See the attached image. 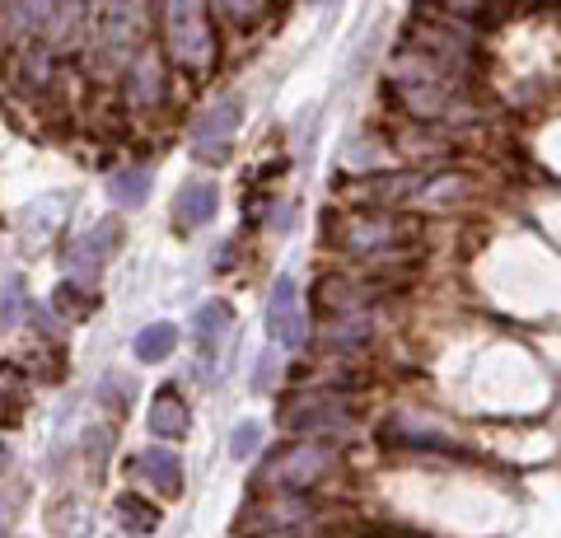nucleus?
Wrapping results in <instances>:
<instances>
[{"instance_id": "nucleus-1", "label": "nucleus", "mask_w": 561, "mask_h": 538, "mask_svg": "<svg viewBox=\"0 0 561 538\" xmlns=\"http://www.w3.org/2000/svg\"><path fill=\"white\" fill-rule=\"evenodd\" d=\"M164 51L187 76H206L216 66V28H210L206 0H160Z\"/></svg>"}, {"instance_id": "nucleus-2", "label": "nucleus", "mask_w": 561, "mask_h": 538, "mask_svg": "<svg viewBox=\"0 0 561 538\" xmlns=\"http://www.w3.org/2000/svg\"><path fill=\"white\" fill-rule=\"evenodd\" d=\"M332 473V449L323 445H286L262 463V488H276V492H305L313 488L319 478Z\"/></svg>"}, {"instance_id": "nucleus-3", "label": "nucleus", "mask_w": 561, "mask_h": 538, "mask_svg": "<svg viewBox=\"0 0 561 538\" xmlns=\"http://www.w3.org/2000/svg\"><path fill=\"white\" fill-rule=\"evenodd\" d=\"M276 422L286 431H342L351 422V403L332 389H300V393H286L276 408Z\"/></svg>"}, {"instance_id": "nucleus-4", "label": "nucleus", "mask_w": 561, "mask_h": 538, "mask_svg": "<svg viewBox=\"0 0 561 538\" xmlns=\"http://www.w3.org/2000/svg\"><path fill=\"white\" fill-rule=\"evenodd\" d=\"M416 234V220L393 211H365L346 225V249L360 257H398V244Z\"/></svg>"}, {"instance_id": "nucleus-5", "label": "nucleus", "mask_w": 561, "mask_h": 538, "mask_svg": "<svg viewBox=\"0 0 561 538\" xmlns=\"http://www.w3.org/2000/svg\"><path fill=\"white\" fill-rule=\"evenodd\" d=\"M267 333L280 352H295V346L309 342V323H305V309H300V286L290 276H280L267 295Z\"/></svg>"}, {"instance_id": "nucleus-6", "label": "nucleus", "mask_w": 561, "mask_h": 538, "mask_svg": "<svg viewBox=\"0 0 561 538\" xmlns=\"http://www.w3.org/2000/svg\"><path fill=\"white\" fill-rule=\"evenodd\" d=\"M243 123V103L239 99H220L202 123H197V136H192V150L197 160L206 164H230V146H234V131Z\"/></svg>"}, {"instance_id": "nucleus-7", "label": "nucleus", "mask_w": 561, "mask_h": 538, "mask_svg": "<svg viewBox=\"0 0 561 538\" xmlns=\"http://www.w3.org/2000/svg\"><path fill=\"white\" fill-rule=\"evenodd\" d=\"M383 286L375 282H356V276L346 272H328L319 286H313V309L328 319H342V314H365V305L375 300Z\"/></svg>"}, {"instance_id": "nucleus-8", "label": "nucleus", "mask_w": 561, "mask_h": 538, "mask_svg": "<svg viewBox=\"0 0 561 538\" xmlns=\"http://www.w3.org/2000/svg\"><path fill=\"white\" fill-rule=\"evenodd\" d=\"M117 244H122V225L117 220H99L90 234L70 244L66 263H70V272H94V267H103L117 253Z\"/></svg>"}, {"instance_id": "nucleus-9", "label": "nucleus", "mask_w": 561, "mask_h": 538, "mask_svg": "<svg viewBox=\"0 0 561 538\" xmlns=\"http://www.w3.org/2000/svg\"><path fill=\"white\" fill-rule=\"evenodd\" d=\"M216 206H220V193L210 183H187L179 202H173V225L179 230H202V225L216 220Z\"/></svg>"}, {"instance_id": "nucleus-10", "label": "nucleus", "mask_w": 561, "mask_h": 538, "mask_svg": "<svg viewBox=\"0 0 561 538\" xmlns=\"http://www.w3.org/2000/svg\"><path fill=\"white\" fill-rule=\"evenodd\" d=\"M412 187H416L412 173H375V179H360L351 193H356V202L370 206V211H393Z\"/></svg>"}, {"instance_id": "nucleus-11", "label": "nucleus", "mask_w": 561, "mask_h": 538, "mask_svg": "<svg viewBox=\"0 0 561 538\" xmlns=\"http://www.w3.org/2000/svg\"><path fill=\"white\" fill-rule=\"evenodd\" d=\"M150 431L160 440H183L187 431H192V412H187L179 389H160V393H154V403H150Z\"/></svg>"}, {"instance_id": "nucleus-12", "label": "nucleus", "mask_w": 561, "mask_h": 538, "mask_svg": "<svg viewBox=\"0 0 561 538\" xmlns=\"http://www.w3.org/2000/svg\"><path fill=\"white\" fill-rule=\"evenodd\" d=\"M136 473L169 501L183 496V463H179V455H169V449H146V455H136Z\"/></svg>"}, {"instance_id": "nucleus-13", "label": "nucleus", "mask_w": 561, "mask_h": 538, "mask_svg": "<svg viewBox=\"0 0 561 538\" xmlns=\"http://www.w3.org/2000/svg\"><path fill=\"white\" fill-rule=\"evenodd\" d=\"M28 408V385H24V370L0 360V431L20 426V416Z\"/></svg>"}, {"instance_id": "nucleus-14", "label": "nucleus", "mask_w": 561, "mask_h": 538, "mask_svg": "<svg viewBox=\"0 0 561 538\" xmlns=\"http://www.w3.org/2000/svg\"><path fill=\"white\" fill-rule=\"evenodd\" d=\"M150 187H154V169L150 164H127V169H117L108 179V193L122 206H140L150 197Z\"/></svg>"}, {"instance_id": "nucleus-15", "label": "nucleus", "mask_w": 561, "mask_h": 538, "mask_svg": "<svg viewBox=\"0 0 561 538\" xmlns=\"http://www.w3.org/2000/svg\"><path fill=\"white\" fill-rule=\"evenodd\" d=\"M136 360H146V366H160V360L173 356V346H179V328L173 323H150L136 333Z\"/></svg>"}, {"instance_id": "nucleus-16", "label": "nucleus", "mask_w": 561, "mask_h": 538, "mask_svg": "<svg viewBox=\"0 0 561 538\" xmlns=\"http://www.w3.org/2000/svg\"><path fill=\"white\" fill-rule=\"evenodd\" d=\"M234 328V309L225 305V300H210V305H202L197 309V319H192V333L202 337V346H216L225 333Z\"/></svg>"}, {"instance_id": "nucleus-17", "label": "nucleus", "mask_w": 561, "mask_h": 538, "mask_svg": "<svg viewBox=\"0 0 561 538\" xmlns=\"http://www.w3.org/2000/svg\"><path fill=\"white\" fill-rule=\"evenodd\" d=\"M117 519H122V525H127L131 534H154V529H160V511H154L150 501L131 496V492L117 501Z\"/></svg>"}, {"instance_id": "nucleus-18", "label": "nucleus", "mask_w": 561, "mask_h": 538, "mask_svg": "<svg viewBox=\"0 0 561 538\" xmlns=\"http://www.w3.org/2000/svg\"><path fill=\"white\" fill-rule=\"evenodd\" d=\"M131 94L140 103L160 99V57H154V51H140V57H136V66H131Z\"/></svg>"}, {"instance_id": "nucleus-19", "label": "nucleus", "mask_w": 561, "mask_h": 538, "mask_svg": "<svg viewBox=\"0 0 561 538\" xmlns=\"http://www.w3.org/2000/svg\"><path fill=\"white\" fill-rule=\"evenodd\" d=\"M51 300H57V309H66L70 319H90L94 309H99V295H94V290H84V286L76 282V276H70V282H61Z\"/></svg>"}, {"instance_id": "nucleus-20", "label": "nucleus", "mask_w": 561, "mask_h": 538, "mask_svg": "<svg viewBox=\"0 0 561 538\" xmlns=\"http://www.w3.org/2000/svg\"><path fill=\"white\" fill-rule=\"evenodd\" d=\"M206 5H210V10H220L234 28H253L262 14H267V0H206Z\"/></svg>"}, {"instance_id": "nucleus-21", "label": "nucleus", "mask_w": 561, "mask_h": 538, "mask_svg": "<svg viewBox=\"0 0 561 538\" xmlns=\"http://www.w3.org/2000/svg\"><path fill=\"white\" fill-rule=\"evenodd\" d=\"M257 445H262V431H257V422H243L234 436H230V455L243 463V459H253L257 455Z\"/></svg>"}, {"instance_id": "nucleus-22", "label": "nucleus", "mask_w": 561, "mask_h": 538, "mask_svg": "<svg viewBox=\"0 0 561 538\" xmlns=\"http://www.w3.org/2000/svg\"><path fill=\"white\" fill-rule=\"evenodd\" d=\"M435 10L449 14V20H472L478 10H486V0H435Z\"/></svg>"}, {"instance_id": "nucleus-23", "label": "nucleus", "mask_w": 561, "mask_h": 538, "mask_svg": "<svg viewBox=\"0 0 561 538\" xmlns=\"http://www.w3.org/2000/svg\"><path fill=\"white\" fill-rule=\"evenodd\" d=\"M276 370H280V346H272V352L257 360V379H253V385L257 389H272L276 385Z\"/></svg>"}, {"instance_id": "nucleus-24", "label": "nucleus", "mask_w": 561, "mask_h": 538, "mask_svg": "<svg viewBox=\"0 0 561 538\" xmlns=\"http://www.w3.org/2000/svg\"><path fill=\"white\" fill-rule=\"evenodd\" d=\"M14 511H20V492H0V538H5Z\"/></svg>"}, {"instance_id": "nucleus-25", "label": "nucleus", "mask_w": 561, "mask_h": 538, "mask_svg": "<svg viewBox=\"0 0 561 538\" xmlns=\"http://www.w3.org/2000/svg\"><path fill=\"white\" fill-rule=\"evenodd\" d=\"M0 468H5V445H0Z\"/></svg>"}]
</instances>
